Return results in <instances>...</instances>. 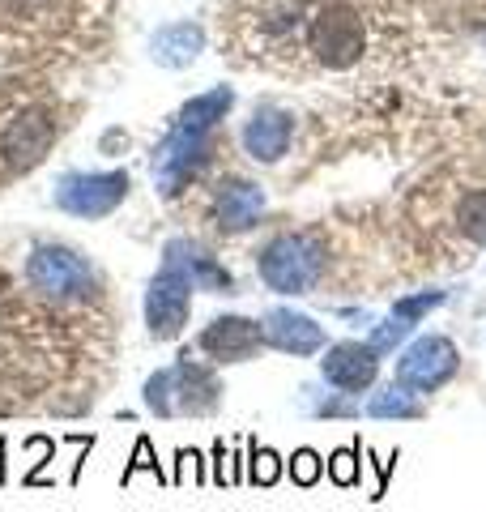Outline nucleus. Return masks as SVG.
Returning <instances> with one entry per match:
<instances>
[{"instance_id":"f03ea898","label":"nucleus","mask_w":486,"mask_h":512,"mask_svg":"<svg viewBox=\"0 0 486 512\" xmlns=\"http://www.w3.org/2000/svg\"><path fill=\"white\" fill-rule=\"evenodd\" d=\"M320 265H324L320 248L303 235H278L256 256L261 282L278 295H307V286L320 278Z\"/></svg>"},{"instance_id":"6e6552de","label":"nucleus","mask_w":486,"mask_h":512,"mask_svg":"<svg viewBox=\"0 0 486 512\" xmlns=\"http://www.w3.org/2000/svg\"><path fill=\"white\" fill-rule=\"evenodd\" d=\"M265 342L269 346H278L282 355H295V359H307V355H316V350L324 346V329L316 325L312 316H303L295 308H273L265 316Z\"/></svg>"},{"instance_id":"f257e3e1","label":"nucleus","mask_w":486,"mask_h":512,"mask_svg":"<svg viewBox=\"0 0 486 512\" xmlns=\"http://www.w3.org/2000/svg\"><path fill=\"white\" fill-rule=\"evenodd\" d=\"M222 384L205 363H192V355H180L175 367H162L145 380V406L158 419H175V414H209L218 406Z\"/></svg>"},{"instance_id":"dca6fc26","label":"nucleus","mask_w":486,"mask_h":512,"mask_svg":"<svg viewBox=\"0 0 486 512\" xmlns=\"http://www.w3.org/2000/svg\"><path fill=\"white\" fill-rule=\"evenodd\" d=\"M359 453H363V444H346V448H337V453H329V478L337 487L359 483Z\"/></svg>"},{"instance_id":"20e7f679","label":"nucleus","mask_w":486,"mask_h":512,"mask_svg":"<svg viewBox=\"0 0 486 512\" xmlns=\"http://www.w3.org/2000/svg\"><path fill=\"white\" fill-rule=\"evenodd\" d=\"M192 278L184 274L175 261H162L158 278L150 282V291H145V325L158 342H171L180 338V329L188 325V308H192Z\"/></svg>"},{"instance_id":"0eeeda50","label":"nucleus","mask_w":486,"mask_h":512,"mask_svg":"<svg viewBox=\"0 0 486 512\" xmlns=\"http://www.w3.org/2000/svg\"><path fill=\"white\" fill-rule=\"evenodd\" d=\"M197 346L214 363H248V359H256V350L265 346V329L248 316H218L197 338Z\"/></svg>"},{"instance_id":"412c9836","label":"nucleus","mask_w":486,"mask_h":512,"mask_svg":"<svg viewBox=\"0 0 486 512\" xmlns=\"http://www.w3.org/2000/svg\"><path fill=\"white\" fill-rule=\"evenodd\" d=\"M30 444H35V453H39V457H52V440H43V436H35V440H30ZM39 470H43V461H35V470H30V474H26V487H35V483H43V474H39Z\"/></svg>"},{"instance_id":"f8f14e48","label":"nucleus","mask_w":486,"mask_h":512,"mask_svg":"<svg viewBox=\"0 0 486 512\" xmlns=\"http://www.w3.org/2000/svg\"><path fill=\"white\" fill-rule=\"evenodd\" d=\"M367 414L371 419H423V402L414 397V389H405V384L393 380L388 389L371 393Z\"/></svg>"},{"instance_id":"f3484780","label":"nucleus","mask_w":486,"mask_h":512,"mask_svg":"<svg viewBox=\"0 0 486 512\" xmlns=\"http://www.w3.org/2000/svg\"><path fill=\"white\" fill-rule=\"evenodd\" d=\"M461 227H465V235L474 239V244H486V192L465 197V205H461Z\"/></svg>"},{"instance_id":"423d86ee","label":"nucleus","mask_w":486,"mask_h":512,"mask_svg":"<svg viewBox=\"0 0 486 512\" xmlns=\"http://www.w3.org/2000/svg\"><path fill=\"white\" fill-rule=\"evenodd\" d=\"M320 376L346 397L367 393L380 376V355L367 342H333L320 359Z\"/></svg>"},{"instance_id":"9d476101","label":"nucleus","mask_w":486,"mask_h":512,"mask_svg":"<svg viewBox=\"0 0 486 512\" xmlns=\"http://www.w3.org/2000/svg\"><path fill=\"white\" fill-rule=\"evenodd\" d=\"M167 261L180 265L197 291H214V295L226 291V295H231V286H235L231 274H226V269L209 252H201L197 244H188V239H175V244H167Z\"/></svg>"},{"instance_id":"7ed1b4c3","label":"nucleus","mask_w":486,"mask_h":512,"mask_svg":"<svg viewBox=\"0 0 486 512\" xmlns=\"http://www.w3.org/2000/svg\"><path fill=\"white\" fill-rule=\"evenodd\" d=\"M26 278L47 299H90L94 286H99L94 282V269L73 248H60V244H43L30 252Z\"/></svg>"},{"instance_id":"a211bd4d","label":"nucleus","mask_w":486,"mask_h":512,"mask_svg":"<svg viewBox=\"0 0 486 512\" xmlns=\"http://www.w3.org/2000/svg\"><path fill=\"white\" fill-rule=\"evenodd\" d=\"M320 474H324V461H320L316 448H299V453L290 457V478H295L299 487H316Z\"/></svg>"},{"instance_id":"4468645a","label":"nucleus","mask_w":486,"mask_h":512,"mask_svg":"<svg viewBox=\"0 0 486 512\" xmlns=\"http://www.w3.org/2000/svg\"><path fill=\"white\" fill-rule=\"evenodd\" d=\"M282 478V457L265 444H252L248 448V483L252 487H273Z\"/></svg>"},{"instance_id":"ddd939ff","label":"nucleus","mask_w":486,"mask_h":512,"mask_svg":"<svg viewBox=\"0 0 486 512\" xmlns=\"http://www.w3.org/2000/svg\"><path fill=\"white\" fill-rule=\"evenodd\" d=\"M286 137H290L286 120H261V116H256V124L248 128V150L256 158H265V163H273V158H282Z\"/></svg>"},{"instance_id":"1a4fd4ad","label":"nucleus","mask_w":486,"mask_h":512,"mask_svg":"<svg viewBox=\"0 0 486 512\" xmlns=\"http://www.w3.org/2000/svg\"><path fill=\"white\" fill-rule=\"evenodd\" d=\"M124 188H128L124 175H94V180L73 175V180L60 188V205L69 214H77V218H99L124 197Z\"/></svg>"},{"instance_id":"aec40b11","label":"nucleus","mask_w":486,"mask_h":512,"mask_svg":"<svg viewBox=\"0 0 486 512\" xmlns=\"http://www.w3.org/2000/svg\"><path fill=\"white\" fill-rule=\"evenodd\" d=\"M175 461H180V474H175V483H201V457L197 453H188V448H180V453H175Z\"/></svg>"},{"instance_id":"2eb2a0df","label":"nucleus","mask_w":486,"mask_h":512,"mask_svg":"<svg viewBox=\"0 0 486 512\" xmlns=\"http://www.w3.org/2000/svg\"><path fill=\"white\" fill-rule=\"evenodd\" d=\"M440 303H444V291H423V295L397 299V303H393V320H401L405 329H414L418 320H423L431 308H440Z\"/></svg>"},{"instance_id":"39448f33","label":"nucleus","mask_w":486,"mask_h":512,"mask_svg":"<svg viewBox=\"0 0 486 512\" xmlns=\"http://www.w3.org/2000/svg\"><path fill=\"white\" fill-rule=\"evenodd\" d=\"M461 367V355L457 346H452L448 338H440V333H427V338H418L405 355L397 359V384H405V389L414 393H435L444 389V384L457 376Z\"/></svg>"},{"instance_id":"6ab92c4d","label":"nucleus","mask_w":486,"mask_h":512,"mask_svg":"<svg viewBox=\"0 0 486 512\" xmlns=\"http://www.w3.org/2000/svg\"><path fill=\"white\" fill-rule=\"evenodd\" d=\"M141 470H145V474H154V478H162V470H158V461H154V444H150V440H145V436L137 440V448H133V461H128V466H124V478H120V483L128 487V483H133V478H137Z\"/></svg>"},{"instance_id":"9b49d317","label":"nucleus","mask_w":486,"mask_h":512,"mask_svg":"<svg viewBox=\"0 0 486 512\" xmlns=\"http://www.w3.org/2000/svg\"><path fill=\"white\" fill-rule=\"evenodd\" d=\"M261 210H265V197H261V188H252V184H231L218 197L222 231H248V227H256Z\"/></svg>"}]
</instances>
